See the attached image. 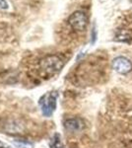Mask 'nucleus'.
I'll return each instance as SVG.
<instances>
[{"label":"nucleus","instance_id":"obj_1","mask_svg":"<svg viewBox=\"0 0 132 148\" xmlns=\"http://www.w3.org/2000/svg\"><path fill=\"white\" fill-rule=\"evenodd\" d=\"M65 61L56 54H50L42 57L39 61L38 71L42 78H50L55 74L60 72Z\"/></svg>","mask_w":132,"mask_h":148},{"label":"nucleus","instance_id":"obj_2","mask_svg":"<svg viewBox=\"0 0 132 148\" xmlns=\"http://www.w3.org/2000/svg\"><path fill=\"white\" fill-rule=\"evenodd\" d=\"M57 97H58V93L54 91L45 93L44 95L40 97L39 105L44 116H51L53 114L55 110H56Z\"/></svg>","mask_w":132,"mask_h":148},{"label":"nucleus","instance_id":"obj_3","mask_svg":"<svg viewBox=\"0 0 132 148\" xmlns=\"http://www.w3.org/2000/svg\"><path fill=\"white\" fill-rule=\"evenodd\" d=\"M69 26L76 32H84L88 26V17L85 12L75 11L68 18Z\"/></svg>","mask_w":132,"mask_h":148},{"label":"nucleus","instance_id":"obj_4","mask_svg":"<svg viewBox=\"0 0 132 148\" xmlns=\"http://www.w3.org/2000/svg\"><path fill=\"white\" fill-rule=\"evenodd\" d=\"M112 68L119 74H127L132 70V63L124 56H117L112 61Z\"/></svg>","mask_w":132,"mask_h":148},{"label":"nucleus","instance_id":"obj_5","mask_svg":"<svg viewBox=\"0 0 132 148\" xmlns=\"http://www.w3.org/2000/svg\"><path fill=\"white\" fill-rule=\"evenodd\" d=\"M64 127L69 131H79L84 127V121L80 119H69L64 123Z\"/></svg>","mask_w":132,"mask_h":148},{"label":"nucleus","instance_id":"obj_6","mask_svg":"<svg viewBox=\"0 0 132 148\" xmlns=\"http://www.w3.org/2000/svg\"><path fill=\"white\" fill-rule=\"evenodd\" d=\"M49 147L50 148H65L63 143L61 141L60 134L55 133L53 136L51 137V139H50V141H49Z\"/></svg>","mask_w":132,"mask_h":148},{"label":"nucleus","instance_id":"obj_7","mask_svg":"<svg viewBox=\"0 0 132 148\" xmlns=\"http://www.w3.org/2000/svg\"><path fill=\"white\" fill-rule=\"evenodd\" d=\"M14 144L16 145L18 148H34L33 144L26 141H23V140H20V141H14Z\"/></svg>","mask_w":132,"mask_h":148},{"label":"nucleus","instance_id":"obj_8","mask_svg":"<svg viewBox=\"0 0 132 148\" xmlns=\"http://www.w3.org/2000/svg\"><path fill=\"white\" fill-rule=\"evenodd\" d=\"M8 7L9 5L6 0H0V9H2V10H7Z\"/></svg>","mask_w":132,"mask_h":148},{"label":"nucleus","instance_id":"obj_9","mask_svg":"<svg viewBox=\"0 0 132 148\" xmlns=\"http://www.w3.org/2000/svg\"><path fill=\"white\" fill-rule=\"evenodd\" d=\"M0 148H6V147H0Z\"/></svg>","mask_w":132,"mask_h":148}]
</instances>
